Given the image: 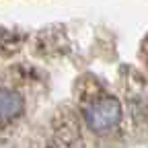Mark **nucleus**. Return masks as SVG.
I'll list each match as a JSON object with an SVG mask.
<instances>
[{
    "instance_id": "obj_1",
    "label": "nucleus",
    "mask_w": 148,
    "mask_h": 148,
    "mask_svg": "<svg viewBox=\"0 0 148 148\" xmlns=\"http://www.w3.org/2000/svg\"><path fill=\"white\" fill-rule=\"evenodd\" d=\"M84 117L92 132L105 134L121 121V103L115 97H103L86 107Z\"/></svg>"
},
{
    "instance_id": "obj_2",
    "label": "nucleus",
    "mask_w": 148,
    "mask_h": 148,
    "mask_svg": "<svg viewBox=\"0 0 148 148\" xmlns=\"http://www.w3.org/2000/svg\"><path fill=\"white\" fill-rule=\"evenodd\" d=\"M25 103L16 90L0 88V123H8L23 113Z\"/></svg>"
}]
</instances>
